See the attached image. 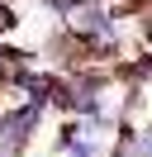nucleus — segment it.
Segmentation results:
<instances>
[{
	"label": "nucleus",
	"mask_w": 152,
	"mask_h": 157,
	"mask_svg": "<svg viewBox=\"0 0 152 157\" xmlns=\"http://www.w3.org/2000/svg\"><path fill=\"white\" fill-rule=\"evenodd\" d=\"M133 157H152V128H138L133 133V147H128Z\"/></svg>",
	"instance_id": "7ed1b4c3"
},
{
	"label": "nucleus",
	"mask_w": 152,
	"mask_h": 157,
	"mask_svg": "<svg viewBox=\"0 0 152 157\" xmlns=\"http://www.w3.org/2000/svg\"><path fill=\"white\" fill-rule=\"evenodd\" d=\"M43 109H48V100H24V105H14V109H0V157H14L19 147L38 133Z\"/></svg>",
	"instance_id": "f257e3e1"
},
{
	"label": "nucleus",
	"mask_w": 152,
	"mask_h": 157,
	"mask_svg": "<svg viewBox=\"0 0 152 157\" xmlns=\"http://www.w3.org/2000/svg\"><path fill=\"white\" fill-rule=\"evenodd\" d=\"M71 29L81 33V38H114V14H109V5H100V0H86L81 10L71 14Z\"/></svg>",
	"instance_id": "f03ea898"
}]
</instances>
